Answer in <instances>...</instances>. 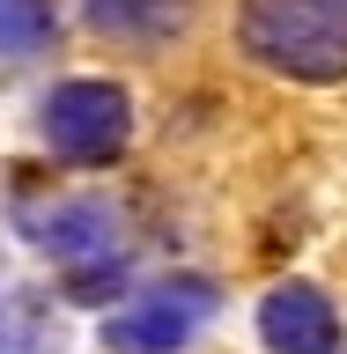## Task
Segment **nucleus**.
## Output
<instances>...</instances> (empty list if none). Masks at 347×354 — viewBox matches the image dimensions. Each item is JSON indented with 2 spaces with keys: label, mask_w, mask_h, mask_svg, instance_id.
I'll use <instances>...</instances> for the list:
<instances>
[{
  "label": "nucleus",
  "mask_w": 347,
  "mask_h": 354,
  "mask_svg": "<svg viewBox=\"0 0 347 354\" xmlns=\"http://www.w3.org/2000/svg\"><path fill=\"white\" fill-rule=\"evenodd\" d=\"M237 44L281 82H347V0H244Z\"/></svg>",
  "instance_id": "f257e3e1"
},
{
  "label": "nucleus",
  "mask_w": 347,
  "mask_h": 354,
  "mask_svg": "<svg viewBox=\"0 0 347 354\" xmlns=\"http://www.w3.org/2000/svg\"><path fill=\"white\" fill-rule=\"evenodd\" d=\"M37 133H44V148L60 155V162L104 170L133 140V96L118 82H60L37 104Z\"/></svg>",
  "instance_id": "f03ea898"
},
{
  "label": "nucleus",
  "mask_w": 347,
  "mask_h": 354,
  "mask_svg": "<svg viewBox=\"0 0 347 354\" xmlns=\"http://www.w3.org/2000/svg\"><path fill=\"white\" fill-rule=\"evenodd\" d=\"M215 281L199 273H170L148 295H133L118 317H104V354H185L193 332L215 317Z\"/></svg>",
  "instance_id": "7ed1b4c3"
},
{
  "label": "nucleus",
  "mask_w": 347,
  "mask_h": 354,
  "mask_svg": "<svg viewBox=\"0 0 347 354\" xmlns=\"http://www.w3.org/2000/svg\"><path fill=\"white\" fill-rule=\"evenodd\" d=\"M22 236L60 266H89V259H118L126 251V221L111 199H52V207H22Z\"/></svg>",
  "instance_id": "20e7f679"
},
{
  "label": "nucleus",
  "mask_w": 347,
  "mask_h": 354,
  "mask_svg": "<svg viewBox=\"0 0 347 354\" xmlns=\"http://www.w3.org/2000/svg\"><path fill=\"white\" fill-rule=\"evenodd\" d=\"M259 339L266 354H340V310H332L326 288L281 281L259 303Z\"/></svg>",
  "instance_id": "39448f33"
},
{
  "label": "nucleus",
  "mask_w": 347,
  "mask_h": 354,
  "mask_svg": "<svg viewBox=\"0 0 347 354\" xmlns=\"http://www.w3.org/2000/svg\"><path fill=\"white\" fill-rule=\"evenodd\" d=\"M82 22L111 44H163L193 22V0H82Z\"/></svg>",
  "instance_id": "423d86ee"
},
{
  "label": "nucleus",
  "mask_w": 347,
  "mask_h": 354,
  "mask_svg": "<svg viewBox=\"0 0 347 354\" xmlns=\"http://www.w3.org/2000/svg\"><path fill=\"white\" fill-rule=\"evenodd\" d=\"M60 37L52 0H0V59H37Z\"/></svg>",
  "instance_id": "0eeeda50"
},
{
  "label": "nucleus",
  "mask_w": 347,
  "mask_h": 354,
  "mask_svg": "<svg viewBox=\"0 0 347 354\" xmlns=\"http://www.w3.org/2000/svg\"><path fill=\"white\" fill-rule=\"evenodd\" d=\"M66 303H111V295H126V251L118 259H89V266H66V281H60Z\"/></svg>",
  "instance_id": "6e6552de"
}]
</instances>
